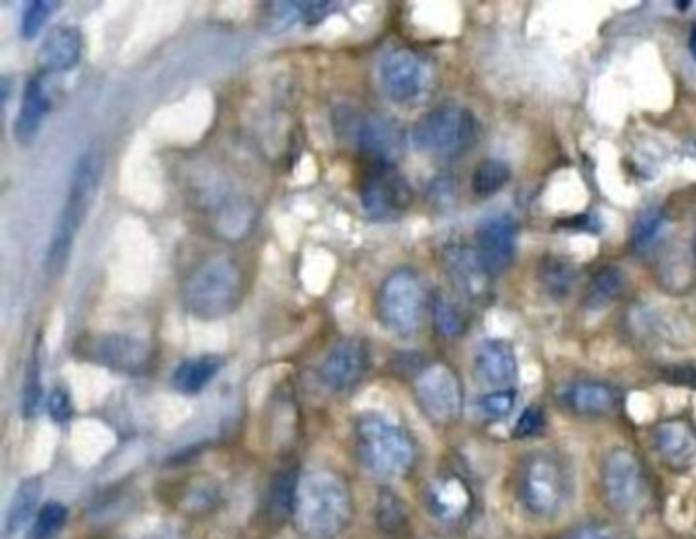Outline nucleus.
Instances as JSON below:
<instances>
[{"label":"nucleus","instance_id":"nucleus-1","mask_svg":"<svg viewBox=\"0 0 696 539\" xmlns=\"http://www.w3.org/2000/svg\"><path fill=\"white\" fill-rule=\"evenodd\" d=\"M356 515L353 492L344 476L332 470L302 475L297 484L290 522L304 539H337Z\"/></svg>","mask_w":696,"mask_h":539},{"label":"nucleus","instance_id":"nucleus-2","mask_svg":"<svg viewBox=\"0 0 696 539\" xmlns=\"http://www.w3.org/2000/svg\"><path fill=\"white\" fill-rule=\"evenodd\" d=\"M245 292L243 270L231 255L213 254L201 260L182 283V301L190 315L217 321L231 315Z\"/></svg>","mask_w":696,"mask_h":539},{"label":"nucleus","instance_id":"nucleus-3","mask_svg":"<svg viewBox=\"0 0 696 539\" xmlns=\"http://www.w3.org/2000/svg\"><path fill=\"white\" fill-rule=\"evenodd\" d=\"M100 175H103L100 152L98 149L84 152L76 161L62 213H60L51 239H49L46 262H44V268H46L49 278L62 276L63 270L68 266V257L72 252L74 239L79 236V229L86 219L93 201H95L96 191L100 184Z\"/></svg>","mask_w":696,"mask_h":539},{"label":"nucleus","instance_id":"nucleus-4","mask_svg":"<svg viewBox=\"0 0 696 539\" xmlns=\"http://www.w3.org/2000/svg\"><path fill=\"white\" fill-rule=\"evenodd\" d=\"M356 454L365 470L382 480L409 475L417 462L411 435L386 417L368 412L356 421Z\"/></svg>","mask_w":696,"mask_h":539},{"label":"nucleus","instance_id":"nucleus-5","mask_svg":"<svg viewBox=\"0 0 696 539\" xmlns=\"http://www.w3.org/2000/svg\"><path fill=\"white\" fill-rule=\"evenodd\" d=\"M517 494L529 515L554 519L568 505L572 494V476L566 462L548 450L529 454L519 468Z\"/></svg>","mask_w":696,"mask_h":539},{"label":"nucleus","instance_id":"nucleus-6","mask_svg":"<svg viewBox=\"0 0 696 539\" xmlns=\"http://www.w3.org/2000/svg\"><path fill=\"white\" fill-rule=\"evenodd\" d=\"M478 137L475 115L459 105H440L425 112L412 128V145L437 158H456L468 152Z\"/></svg>","mask_w":696,"mask_h":539},{"label":"nucleus","instance_id":"nucleus-7","mask_svg":"<svg viewBox=\"0 0 696 539\" xmlns=\"http://www.w3.org/2000/svg\"><path fill=\"white\" fill-rule=\"evenodd\" d=\"M423 311L425 288L415 270H395L386 276L376 297V315L391 334H415L421 325Z\"/></svg>","mask_w":696,"mask_h":539},{"label":"nucleus","instance_id":"nucleus-8","mask_svg":"<svg viewBox=\"0 0 696 539\" xmlns=\"http://www.w3.org/2000/svg\"><path fill=\"white\" fill-rule=\"evenodd\" d=\"M601 484L609 507L621 515H633L648 503V480L639 458L617 447L607 454L602 460Z\"/></svg>","mask_w":696,"mask_h":539},{"label":"nucleus","instance_id":"nucleus-9","mask_svg":"<svg viewBox=\"0 0 696 539\" xmlns=\"http://www.w3.org/2000/svg\"><path fill=\"white\" fill-rule=\"evenodd\" d=\"M360 199L372 219H395L411 206V184L396 170L395 161H370L360 182Z\"/></svg>","mask_w":696,"mask_h":539},{"label":"nucleus","instance_id":"nucleus-10","mask_svg":"<svg viewBox=\"0 0 696 539\" xmlns=\"http://www.w3.org/2000/svg\"><path fill=\"white\" fill-rule=\"evenodd\" d=\"M415 397L431 421L447 426L461 412V384L456 372L445 364H431L415 379Z\"/></svg>","mask_w":696,"mask_h":539},{"label":"nucleus","instance_id":"nucleus-11","mask_svg":"<svg viewBox=\"0 0 696 539\" xmlns=\"http://www.w3.org/2000/svg\"><path fill=\"white\" fill-rule=\"evenodd\" d=\"M384 95L395 103H411L425 91L428 65L412 49H393L384 56L379 70Z\"/></svg>","mask_w":696,"mask_h":539},{"label":"nucleus","instance_id":"nucleus-12","mask_svg":"<svg viewBox=\"0 0 696 539\" xmlns=\"http://www.w3.org/2000/svg\"><path fill=\"white\" fill-rule=\"evenodd\" d=\"M370 349L364 339L346 337L333 346L319 366V379L333 393H348L364 379Z\"/></svg>","mask_w":696,"mask_h":539},{"label":"nucleus","instance_id":"nucleus-13","mask_svg":"<svg viewBox=\"0 0 696 539\" xmlns=\"http://www.w3.org/2000/svg\"><path fill=\"white\" fill-rule=\"evenodd\" d=\"M429 515L440 524L456 525L464 522L475 507V492L458 475L433 478L423 494Z\"/></svg>","mask_w":696,"mask_h":539},{"label":"nucleus","instance_id":"nucleus-14","mask_svg":"<svg viewBox=\"0 0 696 539\" xmlns=\"http://www.w3.org/2000/svg\"><path fill=\"white\" fill-rule=\"evenodd\" d=\"M476 252L480 255L487 272L501 276L515 257L517 225L508 215H494L478 225Z\"/></svg>","mask_w":696,"mask_h":539},{"label":"nucleus","instance_id":"nucleus-15","mask_svg":"<svg viewBox=\"0 0 696 539\" xmlns=\"http://www.w3.org/2000/svg\"><path fill=\"white\" fill-rule=\"evenodd\" d=\"M84 356L111 370L137 374L149 366L152 351L147 344L127 335H100L84 346Z\"/></svg>","mask_w":696,"mask_h":539},{"label":"nucleus","instance_id":"nucleus-16","mask_svg":"<svg viewBox=\"0 0 696 539\" xmlns=\"http://www.w3.org/2000/svg\"><path fill=\"white\" fill-rule=\"evenodd\" d=\"M443 266L459 292L472 301H480L489 295L491 274L484 268L475 248L464 243H452L443 250Z\"/></svg>","mask_w":696,"mask_h":539},{"label":"nucleus","instance_id":"nucleus-17","mask_svg":"<svg viewBox=\"0 0 696 539\" xmlns=\"http://www.w3.org/2000/svg\"><path fill=\"white\" fill-rule=\"evenodd\" d=\"M653 447L668 468L684 472L696 464V429L682 417H672L653 429Z\"/></svg>","mask_w":696,"mask_h":539},{"label":"nucleus","instance_id":"nucleus-18","mask_svg":"<svg viewBox=\"0 0 696 539\" xmlns=\"http://www.w3.org/2000/svg\"><path fill=\"white\" fill-rule=\"evenodd\" d=\"M557 403L580 417H604L617 411L621 395L609 382L576 381L560 386Z\"/></svg>","mask_w":696,"mask_h":539},{"label":"nucleus","instance_id":"nucleus-19","mask_svg":"<svg viewBox=\"0 0 696 539\" xmlns=\"http://www.w3.org/2000/svg\"><path fill=\"white\" fill-rule=\"evenodd\" d=\"M353 140L370 161H393L400 147V129L393 119L370 112L356 121Z\"/></svg>","mask_w":696,"mask_h":539},{"label":"nucleus","instance_id":"nucleus-20","mask_svg":"<svg viewBox=\"0 0 696 539\" xmlns=\"http://www.w3.org/2000/svg\"><path fill=\"white\" fill-rule=\"evenodd\" d=\"M82 56V33L70 25H58L46 35L39 48V68L44 72H70Z\"/></svg>","mask_w":696,"mask_h":539},{"label":"nucleus","instance_id":"nucleus-21","mask_svg":"<svg viewBox=\"0 0 696 539\" xmlns=\"http://www.w3.org/2000/svg\"><path fill=\"white\" fill-rule=\"evenodd\" d=\"M476 374L480 381L496 386V391H503L517 381V358L515 351L501 339L484 342L475 358Z\"/></svg>","mask_w":696,"mask_h":539},{"label":"nucleus","instance_id":"nucleus-22","mask_svg":"<svg viewBox=\"0 0 696 539\" xmlns=\"http://www.w3.org/2000/svg\"><path fill=\"white\" fill-rule=\"evenodd\" d=\"M49 111V98L44 88V80L41 76H33L25 84L23 98H21V109L15 119V140L23 145L32 143L37 135V131L41 128V121Z\"/></svg>","mask_w":696,"mask_h":539},{"label":"nucleus","instance_id":"nucleus-23","mask_svg":"<svg viewBox=\"0 0 696 539\" xmlns=\"http://www.w3.org/2000/svg\"><path fill=\"white\" fill-rule=\"evenodd\" d=\"M44 484L37 476L25 478L11 499V505L7 511V536H19L25 527L35 522L39 513V501H41Z\"/></svg>","mask_w":696,"mask_h":539},{"label":"nucleus","instance_id":"nucleus-24","mask_svg":"<svg viewBox=\"0 0 696 539\" xmlns=\"http://www.w3.org/2000/svg\"><path fill=\"white\" fill-rule=\"evenodd\" d=\"M221 366L223 360L219 356L190 358L176 368L175 374H172V384H175L176 391L182 395H196L219 374Z\"/></svg>","mask_w":696,"mask_h":539},{"label":"nucleus","instance_id":"nucleus-25","mask_svg":"<svg viewBox=\"0 0 696 539\" xmlns=\"http://www.w3.org/2000/svg\"><path fill=\"white\" fill-rule=\"evenodd\" d=\"M627 288V276L617 266H602L586 285L585 304L592 311L609 307L621 299Z\"/></svg>","mask_w":696,"mask_h":539},{"label":"nucleus","instance_id":"nucleus-26","mask_svg":"<svg viewBox=\"0 0 696 539\" xmlns=\"http://www.w3.org/2000/svg\"><path fill=\"white\" fill-rule=\"evenodd\" d=\"M541 288L552 299H566L576 285V266L560 255H545L538 266Z\"/></svg>","mask_w":696,"mask_h":539},{"label":"nucleus","instance_id":"nucleus-27","mask_svg":"<svg viewBox=\"0 0 696 539\" xmlns=\"http://www.w3.org/2000/svg\"><path fill=\"white\" fill-rule=\"evenodd\" d=\"M508 178L511 168L503 159H482L472 175V192L480 199H489L505 189Z\"/></svg>","mask_w":696,"mask_h":539},{"label":"nucleus","instance_id":"nucleus-28","mask_svg":"<svg viewBox=\"0 0 696 539\" xmlns=\"http://www.w3.org/2000/svg\"><path fill=\"white\" fill-rule=\"evenodd\" d=\"M664 215L658 208L641 211L639 217L633 223L632 248L635 254H648L649 250L658 243V239L664 231Z\"/></svg>","mask_w":696,"mask_h":539},{"label":"nucleus","instance_id":"nucleus-29","mask_svg":"<svg viewBox=\"0 0 696 539\" xmlns=\"http://www.w3.org/2000/svg\"><path fill=\"white\" fill-rule=\"evenodd\" d=\"M68 524V508L58 501H49L39 508L29 529V539H53Z\"/></svg>","mask_w":696,"mask_h":539},{"label":"nucleus","instance_id":"nucleus-30","mask_svg":"<svg viewBox=\"0 0 696 539\" xmlns=\"http://www.w3.org/2000/svg\"><path fill=\"white\" fill-rule=\"evenodd\" d=\"M41 398H44V386H41V368H39V344H35L32 360L27 366L25 388H23V412L27 419L37 415L41 407Z\"/></svg>","mask_w":696,"mask_h":539},{"label":"nucleus","instance_id":"nucleus-31","mask_svg":"<svg viewBox=\"0 0 696 539\" xmlns=\"http://www.w3.org/2000/svg\"><path fill=\"white\" fill-rule=\"evenodd\" d=\"M433 321H435V327L443 337H458L466 330L464 315L447 297H437L433 302Z\"/></svg>","mask_w":696,"mask_h":539},{"label":"nucleus","instance_id":"nucleus-32","mask_svg":"<svg viewBox=\"0 0 696 539\" xmlns=\"http://www.w3.org/2000/svg\"><path fill=\"white\" fill-rule=\"evenodd\" d=\"M264 29L283 32L290 27L297 19L302 21L301 2H269L264 11Z\"/></svg>","mask_w":696,"mask_h":539},{"label":"nucleus","instance_id":"nucleus-33","mask_svg":"<svg viewBox=\"0 0 696 539\" xmlns=\"http://www.w3.org/2000/svg\"><path fill=\"white\" fill-rule=\"evenodd\" d=\"M58 7V2H46V0H33L25 11H23V19H21V33L25 39H33L37 37V33L41 32V27L46 25L53 9Z\"/></svg>","mask_w":696,"mask_h":539},{"label":"nucleus","instance_id":"nucleus-34","mask_svg":"<svg viewBox=\"0 0 696 539\" xmlns=\"http://www.w3.org/2000/svg\"><path fill=\"white\" fill-rule=\"evenodd\" d=\"M515 391L503 388V391H494L480 398V409L487 412L492 419H503L508 412L513 411L515 405Z\"/></svg>","mask_w":696,"mask_h":539},{"label":"nucleus","instance_id":"nucleus-35","mask_svg":"<svg viewBox=\"0 0 696 539\" xmlns=\"http://www.w3.org/2000/svg\"><path fill=\"white\" fill-rule=\"evenodd\" d=\"M543 412L539 407H527L525 411L521 412V417L517 419V426L513 429V435L515 438H519V440H525V438H531V435H536L539 433L541 429H543Z\"/></svg>","mask_w":696,"mask_h":539},{"label":"nucleus","instance_id":"nucleus-36","mask_svg":"<svg viewBox=\"0 0 696 539\" xmlns=\"http://www.w3.org/2000/svg\"><path fill=\"white\" fill-rule=\"evenodd\" d=\"M660 376L674 386L696 388V364L664 366L660 370Z\"/></svg>","mask_w":696,"mask_h":539},{"label":"nucleus","instance_id":"nucleus-37","mask_svg":"<svg viewBox=\"0 0 696 539\" xmlns=\"http://www.w3.org/2000/svg\"><path fill=\"white\" fill-rule=\"evenodd\" d=\"M48 411L56 423H65L72 417V400L68 391L53 388L48 400Z\"/></svg>","mask_w":696,"mask_h":539},{"label":"nucleus","instance_id":"nucleus-38","mask_svg":"<svg viewBox=\"0 0 696 539\" xmlns=\"http://www.w3.org/2000/svg\"><path fill=\"white\" fill-rule=\"evenodd\" d=\"M566 539H623L621 534L607 525H585L569 531Z\"/></svg>","mask_w":696,"mask_h":539},{"label":"nucleus","instance_id":"nucleus-39","mask_svg":"<svg viewBox=\"0 0 696 539\" xmlns=\"http://www.w3.org/2000/svg\"><path fill=\"white\" fill-rule=\"evenodd\" d=\"M332 2H301L302 21L307 25H316L332 13Z\"/></svg>","mask_w":696,"mask_h":539},{"label":"nucleus","instance_id":"nucleus-40","mask_svg":"<svg viewBox=\"0 0 696 539\" xmlns=\"http://www.w3.org/2000/svg\"><path fill=\"white\" fill-rule=\"evenodd\" d=\"M691 51H693V56L696 58V25L693 27V32H691Z\"/></svg>","mask_w":696,"mask_h":539},{"label":"nucleus","instance_id":"nucleus-41","mask_svg":"<svg viewBox=\"0 0 696 539\" xmlns=\"http://www.w3.org/2000/svg\"><path fill=\"white\" fill-rule=\"evenodd\" d=\"M693 2H676V9H681V11H686V7H691Z\"/></svg>","mask_w":696,"mask_h":539},{"label":"nucleus","instance_id":"nucleus-42","mask_svg":"<svg viewBox=\"0 0 696 539\" xmlns=\"http://www.w3.org/2000/svg\"><path fill=\"white\" fill-rule=\"evenodd\" d=\"M695 255H696V236H695Z\"/></svg>","mask_w":696,"mask_h":539}]
</instances>
